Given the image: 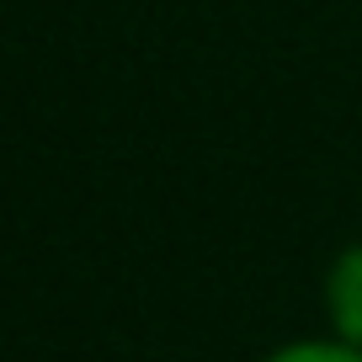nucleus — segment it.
Returning a JSON list of instances; mask_svg holds the SVG:
<instances>
[{"mask_svg": "<svg viewBox=\"0 0 362 362\" xmlns=\"http://www.w3.org/2000/svg\"><path fill=\"white\" fill-rule=\"evenodd\" d=\"M261 362H362L357 346L336 336H304V341H283V346H272Z\"/></svg>", "mask_w": 362, "mask_h": 362, "instance_id": "nucleus-2", "label": "nucleus"}, {"mask_svg": "<svg viewBox=\"0 0 362 362\" xmlns=\"http://www.w3.org/2000/svg\"><path fill=\"white\" fill-rule=\"evenodd\" d=\"M325 320L336 341L362 351V240H351L325 272Z\"/></svg>", "mask_w": 362, "mask_h": 362, "instance_id": "nucleus-1", "label": "nucleus"}]
</instances>
